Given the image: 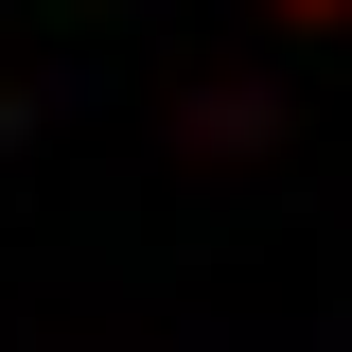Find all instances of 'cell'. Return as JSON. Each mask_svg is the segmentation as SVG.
Returning a JSON list of instances; mask_svg holds the SVG:
<instances>
[{
  "instance_id": "cell-1",
  "label": "cell",
  "mask_w": 352,
  "mask_h": 352,
  "mask_svg": "<svg viewBox=\"0 0 352 352\" xmlns=\"http://www.w3.org/2000/svg\"><path fill=\"white\" fill-rule=\"evenodd\" d=\"M300 18H335V0H300Z\"/></svg>"
}]
</instances>
